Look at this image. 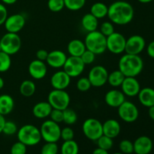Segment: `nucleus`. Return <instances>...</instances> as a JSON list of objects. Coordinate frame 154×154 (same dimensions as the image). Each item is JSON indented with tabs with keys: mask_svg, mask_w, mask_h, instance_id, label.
Returning <instances> with one entry per match:
<instances>
[{
	"mask_svg": "<svg viewBox=\"0 0 154 154\" xmlns=\"http://www.w3.org/2000/svg\"><path fill=\"white\" fill-rule=\"evenodd\" d=\"M134 8L130 3L125 1H117L108 7V17L111 23L124 26L132 22L134 18Z\"/></svg>",
	"mask_w": 154,
	"mask_h": 154,
	"instance_id": "f257e3e1",
	"label": "nucleus"
},
{
	"mask_svg": "<svg viewBox=\"0 0 154 154\" xmlns=\"http://www.w3.org/2000/svg\"><path fill=\"white\" fill-rule=\"evenodd\" d=\"M118 67L125 77L135 78L142 72L144 62L139 55L125 54L119 60Z\"/></svg>",
	"mask_w": 154,
	"mask_h": 154,
	"instance_id": "f03ea898",
	"label": "nucleus"
},
{
	"mask_svg": "<svg viewBox=\"0 0 154 154\" xmlns=\"http://www.w3.org/2000/svg\"><path fill=\"white\" fill-rule=\"evenodd\" d=\"M87 50L96 55L104 54L107 50L106 37L98 30L87 33L84 40Z\"/></svg>",
	"mask_w": 154,
	"mask_h": 154,
	"instance_id": "7ed1b4c3",
	"label": "nucleus"
},
{
	"mask_svg": "<svg viewBox=\"0 0 154 154\" xmlns=\"http://www.w3.org/2000/svg\"><path fill=\"white\" fill-rule=\"evenodd\" d=\"M17 135L18 141L26 146H35L42 139L40 129L32 124H26L23 126L18 129Z\"/></svg>",
	"mask_w": 154,
	"mask_h": 154,
	"instance_id": "20e7f679",
	"label": "nucleus"
},
{
	"mask_svg": "<svg viewBox=\"0 0 154 154\" xmlns=\"http://www.w3.org/2000/svg\"><path fill=\"white\" fill-rule=\"evenodd\" d=\"M39 129L42 138L45 142L57 143L60 139L61 128L59 126V123H55L53 120H45Z\"/></svg>",
	"mask_w": 154,
	"mask_h": 154,
	"instance_id": "39448f33",
	"label": "nucleus"
},
{
	"mask_svg": "<svg viewBox=\"0 0 154 154\" xmlns=\"http://www.w3.org/2000/svg\"><path fill=\"white\" fill-rule=\"evenodd\" d=\"M20 37L17 33L7 32L0 39V46L2 51L11 56L18 53L21 48Z\"/></svg>",
	"mask_w": 154,
	"mask_h": 154,
	"instance_id": "423d86ee",
	"label": "nucleus"
},
{
	"mask_svg": "<svg viewBox=\"0 0 154 154\" xmlns=\"http://www.w3.org/2000/svg\"><path fill=\"white\" fill-rule=\"evenodd\" d=\"M70 96L65 90H54L50 92L48 102L54 109L63 111L69 108L70 104Z\"/></svg>",
	"mask_w": 154,
	"mask_h": 154,
	"instance_id": "0eeeda50",
	"label": "nucleus"
},
{
	"mask_svg": "<svg viewBox=\"0 0 154 154\" xmlns=\"http://www.w3.org/2000/svg\"><path fill=\"white\" fill-rule=\"evenodd\" d=\"M82 130L86 138L91 141H96L103 135L102 123L95 118L87 119L83 123Z\"/></svg>",
	"mask_w": 154,
	"mask_h": 154,
	"instance_id": "6e6552de",
	"label": "nucleus"
},
{
	"mask_svg": "<svg viewBox=\"0 0 154 154\" xmlns=\"http://www.w3.org/2000/svg\"><path fill=\"white\" fill-rule=\"evenodd\" d=\"M118 115L126 123H134L139 116V111L136 105L129 101H125L118 107Z\"/></svg>",
	"mask_w": 154,
	"mask_h": 154,
	"instance_id": "1a4fd4ad",
	"label": "nucleus"
},
{
	"mask_svg": "<svg viewBox=\"0 0 154 154\" xmlns=\"http://www.w3.org/2000/svg\"><path fill=\"white\" fill-rule=\"evenodd\" d=\"M107 50L114 54H120L125 52L126 38L121 33L116 32L106 38Z\"/></svg>",
	"mask_w": 154,
	"mask_h": 154,
	"instance_id": "9d476101",
	"label": "nucleus"
},
{
	"mask_svg": "<svg viewBox=\"0 0 154 154\" xmlns=\"http://www.w3.org/2000/svg\"><path fill=\"white\" fill-rule=\"evenodd\" d=\"M108 70L104 66H95L90 70L87 78L92 87H101L108 82Z\"/></svg>",
	"mask_w": 154,
	"mask_h": 154,
	"instance_id": "9b49d317",
	"label": "nucleus"
},
{
	"mask_svg": "<svg viewBox=\"0 0 154 154\" xmlns=\"http://www.w3.org/2000/svg\"><path fill=\"white\" fill-rule=\"evenodd\" d=\"M63 71L72 78L80 76L85 69V64L83 63L81 57H67L66 63L63 66Z\"/></svg>",
	"mask_w": 154,
	"mask_h": 154,
	"instance_id": "f8f14e48",
	"label": "nucleus"
},
{
	"mask_svg": "<svg viewBox=\"0 0 154 154\" xmlns=\"http://www.w3.org/2000/svg\"><path fill=\"white\" fill-rule=\"evenodd\" d=\"M146 42L144 38L139 35H133L126 39L125 53L133 55H139L144 50Z\"/></svg>",
	"mask_w": 154,
	"mask_h": 154,
	"instance_id": "ddd939ff",
	"label": "nucleus"
},
{
	"mask_svg": "<svg viewBox=\"0 0 154 154\" xmlns=\"http://www.w3.org/2000/svg\"><path fill=\"white\" fill-rule=\"evenodd\" d=\"M25 23V17L20 14H15L8 16L4 25L8 32L18 33L23 29Z\"/></svg>",
	"mask_w": 154,
	"mask_h": 154,
	"instance_id": "4468645a",
	"label": "nucleus"
},
{
	"mask_svg": "<svg viewBox=\"0 0 154 154\" xmlns=\"http://www.w3.org/2000/svg\"><path fill=\"white\" fill-rule=\"evenodd\" d=\"M120 87L123 94L129 97L137 96L141 90L139 82L134 77H126Z\"/></svg>",
	"mask_w": 154,
	"mask_h": 154,
	"instance_id": "2eb2a0df",
	"label": "nucleus"
},
{
	"mask_svg": "<svg viewBox=\"0 0 154 154\" xmlns=\"http://www.w3.org/2000/svg\"><path fill=\"white\" fill-rule=\"evenodd\" d=\"M29 74L35 80L43 79L48 73V67L45 62L38 60H32L28 67Z\"/></svg>",
	"mask_w": 154,
	"mask_h": 154,
	"instance_id": "dca6fc26",
	"label": "nucleus"
},
{
	"mask_svg": "<svg viewBox=\"0 0 154 154\" xmlns=\"http://www.w3.org/2000/svg\"><path fill=\"white\" fill-rule=\"evenodd\" d=\"M71 83V77L64 71H58L51 76V84L55 90H66Z\"/></svg>",
	"mask_w": 154,
	"mask_h": 154,
	"instance_id": "f3484780",
	"label": "nucleus"
},
{
	"mask_svg": "<svg viewBox=\"0 0 154 154\" xmlns=\"http://www.w3.org/2000/svg\"><path fill=\"white\" fill-rule=\"evenodd\" d=\"M134 153L136 154H149L153 150V144L151 138L146 135L138 137L133 143Z\"/></svg>",
	"mask_w": 154,
	"mask_h": 154,
	"instance_id": "a211bd4d",
	"label": "nucleus"
},
{
	"mask_svg": "<svg viewBox=\"0 0 154 154\" xmlns=\"http://www.w3.org/2000/svg\"><path fill=\"white\" fill-rule=\"evenodd\" d=\"M67 60V56L63 51L55 50L48 53L47 57V64L54 69H60L63 67Z\"/></svg>",
	"mask_w": 154,
	"mask_h": 154,
	"instance_id": "6ab92c4d",
	"label": "nucleus"
},
{
	"mask_svg": "<svg viewBox=\"0 0 154 154\" xmlns=\"http://www.w3.org/2000/svg\"><path fill=\"white\" fill-rule=\"evenodd\" d=\"M126 101V96L122 91L116 89L109 90L105 96V102L111 108H118Z\"/></svg>",
	"mask_w": 154,
	"mask_h": 154,
	"instance_id": "aec40b11",
	"label": "nucleus"
},
{
	"mask_svg": "<svg viewBox=\"0 0 154 154\" xmlns=\"http://www.w3.org/2000/svg\"><path fill=\"white\" fill-rule=\"evenodd\" d=\"M102 131L103 135L114 139L120 135L121 126L117 120L114 119H108L102 123Z\"/></svg>",
	"mask_w": 154,
	"mask_h": 154,
	"instance_id": "412c9836",
	"label": "nucleus"
},
{
	"mask_svg": "<svg viewBox=\"0 0 154 154\" xmlns=\"http://www.w3.org/2000/svg\"><path fill=\"white\" fill-rule=\"evenodd\" d=\"M52 109L48 102H40L33 106L32 114L38 119H45L49 117Z\"/></svg>",
	"mask_w": 154,
	"mask_h": 154,
	"instance_id": "4be33fe9",
	"label": "nucleus"
},
{
	"mask_svg": "<svg viewBox=\"0 0 154 154\" xmlns=\"http://www.w3.org/2000/svg\"><path fill=\"white\" fill-rule=\"evenodd\" d=\"M140 103L144 107L150 108L154 105V89L150 87H144L141 89L138 94Z\"/></svg>",
	"mask_w": 154,
	"mask_h": 154,
	"instance_id": "5701e85b",
	"label": "nucleus"
},
{
	"mask_svg": "<svg viewBox=\"0 0 154 154\" xmlns=\"http://www.w3.org/2000/svg\"><path fill=\"white\" fill-rule=\"evenodd\" d=\"M87 50L84 42L80 39H73L68 44L67 51L72 57H81Z\"/></svg>",
	"mask_w": 154,
	"mask_h": 154,
	"instance_id": "b1692460",
	"label": "nucleus"
},
{
	"mask_svg": "<svg viewBox=\"0 0 154 154\" xmlns=\"http://www.w3.org/2000/svg\"><path fill=\"white\" fill-rule=\"evenodd\" d=\"M14 107L13 98L8 94L0 96V114L5 116L11 113Z\"/></svg>",
	"mask_w": 154,
	"mask_h": 154,
	"instance_id": "393cba45",
	"label": "nucleus"
},
{
	"mask_svg": "<svg viewBox=\"0 0 154 154\" xmlns=\"http://www.w3.org/2000/svg\"><path fill=\"white\" fill-rule=\"evenodd\" d=\"M81 26L87 32H90L97 30L99 21L97 18L95 17L92 14H86L81 19Z\"/></svg>",
	"mask_w": 154,
	"mask_h": 154,
	"instance_id": "a878e982",
	"label": "nucleus"
},
{
	"mask_svg": "<svg viewBox=\"0 0 154 154\" xmlns=\"http://www.w3.org/2000/svg\"><path fill=\"white\" fill-rule=\"evenodd\" d=\"M108 6H107L103 2H96L90 8V14L95 17L99 19H102L108 16Z\"/></svg>",
	"mask_w": 154,
	"mask_h": 154,
	"instance_id": "bb28decb",
	"label": "nucleus"
},
{
	"mask_svg": "<svg viewBox=\"0 0 154 154\" xmlns=\"http://www.w3.org/2000/svg\"><path fill=\"white\" fill-rule=\"evenodd\" d=\"M36 90L35 84L30 80H25L20 85V93L24 97H31Z\"/></svg>",
	"mask_w": 154,
	"mask_h": 154,
	"instance_id": "cd10ccee",
	"label": "nucleus"
},
{
	"mask_svg": "<svg viewBox=\"0 0 154 154\" xmlns=\"http://www.w3.org/2000/svg\"><path fill=\"white\" fill-rule=\"evenodd\" d=\"M125 75L120 70H114L110 74H108V82L111 87H119L121 86L122 83L125 79Z\"/></svg>",
	"mask_w": 154,
	"mask_h": 154,
	"instance_id": "c85d7f7f",
	"label": "nucleus"
},
{
	"mask_svg": "<svg viewBox=\"0 0 154 154\" xmlns=\"http://www.w3.org/2000/svg\"><path fill=\"white\" fill-rule=\"evenodd\" d=\"M60 153L61 154H78L79 146L74 140L64 141L60 148Z\"/></svg>",
	"mask_w": 154,
	"mask_h": 154,
	"instance_id": "c756f323",
	"label": "nucleus"
},
{
	"mask_svg": "<svg viewBox=\"0 0 154 154\" xmlns=\"http://www.w3.org/2000/svg\"><path fill=\"white\" fill-rule=\"evenodd\" d=\"M11 66V56L3 51H0V72L3 73L9 70Z\"/></svg>",
	"mask_w": 154,
	"mask_h": 154,
	"instance_id": "7c9ffc66",
	"label": "nucleus"
},
{
	"mask_svg": "<svg viewBox=\"0 0 154 154\" xmlns=\"http://www.w3.org/2000/svg\"><path fill=\"white\" fill-rule=\"evenodd\" d=\"M63 121L67 125H73L78 120V115L74 110L66 108L63 110Z\"/></svg>",
	"mask_w": 154,
	"mask_h": 154,
	"instance_id": "2f4dec72",
	"label": "nucleus"
},
{
	"mask_svg": "<svg viewBox=\"0 0 154 154\" xmlns=\"http://www.w3.org/2000/svg\"><path fill=\"white\" fill-rule=\"evenodd\" d=\"M96 142H97L98 147L101 149H103L105 150H109L114 146V141H113V138H109V137L106 136L105 135H102V136L99 137L97 140H96Z\"/></svg>",
	"mask_w": 154,
	"mask_h": 154,
	"instance_id": "473e14b6",
	"label": "nucleus"
},
{
	"mask_svg": "<svg viewBox=\"0 0 154 154\" xmlns=\"http://www.w3.org/2000/svg\"><path fill=\"white\" fill-rule=\"evenodd\" d=\"M65 7L72 11H79L85 5L86 0H64Z\"/></svg>",
	"mask_w": 154,
	"mask_h": 154,
	"instance_id": "72a5a7b5",
	"label": "nucleus"
},
{
	"mask_svg": "<svg viewBox=\"0 0 154 154\" xmlns=\"http://www.w3.org/2000/svg\"><path fill=\"white\" fill-rule=\"evenodd\" d=\"M58 152V145L55 142H46L41 149V154H57Z\"/></svg>",
	"mask_w": 154,
	"mask_h": 154,
	"instance_id": "f704fd0d",
	"label": "nucleus"
},
{
	"mask_svg": "<svg viewBox=\"0 0 154 154\" xmlns=\"http://www.w3.org/2000/svg\"><path fill=\"white\" fill-rule=\"evenodd\" d=\"M48 7L52 12H60L65 8L64 0H48Z\"/></svg>",
	"mask_w": 154,
	"mask_h": 154,
	"instance_id": "c9c22d12",
	"label": "nucleus"
},
{
	"mask_svg": "<svg viewBox=\"0 0 154 154\" xmlns=\"http://www.w3.org/2000/svg\"><path fill=\"white\" fill-rule=\"evenodd\" d=\"M120 152L124 154H131L134 153L133 142L127 139L122 140L119 144Z\"/></svg>",
	"mask_w": 154,
	"mask_h": 154,
	"instance_id": "e433bc0d",
	"label": "nucleus"
},
{
	"mask_svg": "<svg viewBox=\"0 0 154 154\" xmlns=\"http://www.w3.org/2000/svg\"><path fill=\"white\" fill-rule=\"evenodd\" d=\"M99 32L102 33V35L108 37V36L111 35L112 33L114 32V23H111V21H105V22L102 23L100 26V29H99Z\"/></svg>",
	"mask_w": 154,
	"mask_h": 154,
	"instance_id": "4c0bfd02",
	"label": "nucleus"
},
{
	"mask_svg": "<svg viewBox=\"0 0 154 154\" xmlns=\"http://www.w3.org/2000/svg\"><path fill=\"white\" fill-rule=\"evenodd\" d=\"M77 89L81 92H87L91 88L92 85L90 83V80L88 78L86 77H82V78H79L77 82Z\"/></svg>",
	"mask_w": 154,
	"mask_h": 154,
	"instance_id": "58836bf2",
	"label": "nucleus"
},
{
	"mask_svg": "<svg viewBox=\"0 0 154 154\" xmlns=\"http://www.w3.org/2000/svg\"><path fill=\"white\" fill-rule=\"evenodd\" d=\"M18 129L16 123L12 121H5L2 132L6 135H13L17 132Z\"/></svg>",
	"mask_w": 154,
	"mask_h": 154,
	"instance_id": "ea45409f",
	"label": "nucleus"
},
{
	"mask_svg": "<svg viewBox=\"0 0 154 154\" xmlns=\"http://www.w3.org/2000/svg\"><path fill=\"white\" fill-rule=\"evenodd\" d=\"M26 147L25 144L18 141L15 142L11 147V154H26Z\"/></svg>",
	"mask_w": 154,
	"mask_h": 154,
	"instance_id": "a19ab883",
	"label": "nucleus"
},
{
	"mask_svg": "<svg viewBox=\"0 0 154 154\" xmlns=\"http://www.w3.org/2000/svg\"><path fill=\"white\" fill-rule=\"evenodd\" d=\"M96 54H93V52H91L89 50H86L84 52V54L81 56V59L83 61V63L85 64V66L87 65L92 64L93 62L96 60Z\"/></svg>",
	"mask_w": 154,
	"mask_h": 154,
	"instance_id": "79ce46f5",
	"label": "nucleus"
},
{
	"mask_svg": "<svg viewBox=\"0 0 154 154\" xmlns=\"http://www.w3.org/2000/svg\"><path fill=\"white\" fill-rule=\"evenodd\" d=\"M74 137H75V132L71 127L67 126V127H65L61 129L60 138H62L64 141L73 140Z\"/></svg>",
	"mask_w": 154,
	"mask_h": 154,
	"instance_id": "37998d69",
	"label": "nucleus"
},
{
	"mask_svg": "<svg viewBox=\"0 0 154 154\" xmlns=\"http://www.w3.org/2000/svg\"><path fill=\"white\" fill-rule=\"evenodd\" d=\"M49 117L51 120L55 123H62L63 121V111L61 110L53 108Z\"/></svg>",
	"mask_w": 154,
	"mask_h": 154,
	"instance_id": "c03bdc74",
	"label": "nucleus"
},
{
	"mask_svg": "<svg viewBox=\"0 0 154 154\" xmlns=\"http://www.w3.org/2000/svg\"><path fill=\"white\" fill-rule=\"evenodd\" d=\"M8 17V11L5 6L0 3V26L5 23Z\"/></svg>",
	"mask_w": 154,
	"mask_h": 154,
	"instance_id": "a18cd8bd",
	"label": "nucleus"
},
{
	"mask_svg": "<svg viewBox=\"0 0 154 154\" xmlns=\"http://www.w3.org/2000/svg\"><path fill=\"white\" fill-rule=\"evenodd\" d=\"M48 53L46 50H44V49H40L36 52V58L37 60H41V61H46L47 60V57L48 56Z\"/></svg>",
	"mask_w": 154,
	"mask_h": 154,
	"instance_id": "49530a36",
	"label": "nucleus"
},
{
	"mask_svg": "<svg viewBox=\"0 0 154 154\" xmlns=\"http://www.w3.org/2000/svg\"><path fill=\"white\" fill-rule=\"evenodd\" d=\"M147 53L150 58L154 59V41L150 42L147 47Z\"/></svg>",
	"mask_w": 154,
	"mask_h": 154,
	"instance_id": "de8ad7c7",
	"label": "nucleus"
},
{
	"mask_svg": "<svg viewBox=\"0 0 154 154\" xmlns=\"http://www.w3.org/2000/svg\"><path fill=\"white\" fill-rule=\"evenodd\" d=\"M92 154H109L108 153V150H103V149H101L99 147H97L96 149H95L93 151Z\"/></svg>",
	"mask_w": 154,
	"mask_h": 154,
	"instance_id": "09e8293b",
	"label": "nucleus"
},
{
	"mask_svg": "<svg viewBox=\"0 0 154 154\" xmlns=\"http://www.w3.org/2000/svg\"><path fill=\"white\" fill-rule=\"evenodd\" d=\"M5 119L4 116L2 115V114H0V133H2V129H3V127H4V125H5Z\"/></svg>",
	"mask_w": 154,
	"mask_h": 154,
	"instance_id": "8fccbe9b",
	"label": "nucleus"
},
{
	"mask_svg": "<svg viewBox=\"0 0 154 154\" xmlns=\"http://www.w3.org/2000/svg\"><path fill=\"white\" fill-rule=\"evenodd\" d=\"M149 108V110H148L149 117H150V118L152 120H153L154 121V105L150 107V108Z\"/></svg>",
	"mask_w": 154,
	"mask_h": 154,
	"instance_id": "3c124183",
	"label": "nucleus"
},
{
	"mask_svg": "<svg viewBox=\"0 0 154 154\" xmlns=\"http://www.w3.org/2000/svg\"><path fill=\"white\" fill-rule=\"evenodd\" d=\"M4 4L6 5H13L16 2L17 0H1Z\"/></svg>",
	"mask_w": 154,
	"mask_h": 154,
	"instance_id": "603ef678",
	"label": "nucleus"
},
{
	"mask_svg": "<svg viewBox=\"0 0 154 154\" xmlns=\"http://www.w3.org/2000/svg\"><path fill=\"white\" fill-rule=\"evenodd\" d=\"M139 2L143 3V4H147V3H150L151 2H153V0H138Z\"/></svg>",
	"mask_w": 154,
	"mask_h": 154,
	"instance_id": "864d4df0",
	"label": "nucleus"
},
{
	"mask_svg": "<svg viewBox=\"0 0 154 154\" xmlns=\"http://www.w3.org/2000/svg\"><path fill=\"white\" fill-rule=\"evenodd\" d=\"M4 84H5L4 80H3L2 78L0 77V90H2V89L3 88V87H4Z\"/></svg>",
	"mask_w": 154,
	"mask_h": 154,
	"instance_id": "5fc2aeb1",
	"label": "nucleus"
},
{
	"mask_svg": "<svg viewBox=\"0 0 154 154\" xmlns=\"http://www.w3.org/2000/svg\"><path fill=\"white\" fill-rule=\"evenodd\" d=\"M113 154H124V153H121V152H117V153H113Z\"/></svg>",
	"mask_w": 154,
	"mask_h": 154,
	"instance_id": "6e6d98bb",
	"label": "nucleus"
},
{
	"mask_svg": "<svg viewBox=\"0 0 154 154\" xmlns=\"http://www.w3.org/2000/svg\"><path fill=\"white\" fill-rule=\"evenodd\" d=\"M0 51H2V48H1V46H0Z\"/></svg>",
	"mask_w": 154,
	"mask_h": 154,
	"instance_id": "4d7b16f0",
	"label": "nucleus"
}]
</instances>
